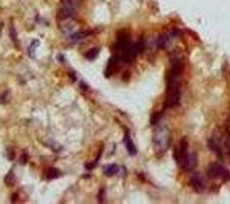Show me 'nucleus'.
<instances>
[{
  "mask_svg": "<svg viewBox=\"0 0 230 204\" xmlns=\"http://www.w3.org/2000/svg\"><path fill=\"white\" fill-rule=\"evenodd\" d=\"M181 80H183V60L178 55H173L170 60L167 82H166V107H176L181 100Z\"/></svg>",
  "mask_w": 230,
  "mask_h": 204,
  "instance_id": "obj_1",
  "label": "nucleus"
},
{
  "mask_svg": "<svg viewBox=\"0 0 230 204\" xmlns=\"http://www.w3.org/2000/svg\"><path fill=\"white\" fill-rule=\"evenodd\" d=\"M170 146V134L166 124H157L153 130V147L158 155L166 154V150Z\"/></svg>",
  "mask_w": 230,
  "mask_h": 204,
  "instance_id": "obj_2",
  "label": "nucleus"
},
{
  "mask_svg": "<svg viewBox=\"0 0 230 204\" xmlns=\"http://www.w3.org/2000/svg\"><path fill=\"white\" fill-rule=\"evenodd\" d=\"M207 175L213 180H230V172L221 163H212L207 169Z\"/></svg>",
  "mask_w": 230,
  "mask_h": 204,
  "instance_id": "obj_3",
  "label": "nucleus"
},
{
  "mask_svg": "<svg viewBox=\"0 0 230 204\" xmlns=\"http://www.w3.org/2000/svg\"><path fill=\"white\" fill-rule=\"evenodd\" d=\"M77 2H78V0H63V2H61V5H60V17H61L63 20L72 18V17L75 15Z\"/></svg>",
  "mask_w": 230,
  "mask_h": 204,
  "instance_id": "obj_4",
  "label": "nucleus"
},
{
  "mask_svg": "<svg viewBox=\"0 0 230 204\" xmlns=\"http://www.w3.org/2000/svg\"><path fill=\"white\" fill-rule=\"evenodd\" d=\"M207 146H209V149H210L212 152L216 154V157H220L221 160H226V154H227V150H226V144H224V141H223L221 138H216V137L209 138Z\"/></svg>",
  "mask_w": 230,
  "mask_h": 204,
  "instance_id": "obj_5",
  "label": "nucleus"
},
{
  "mask_svg": "<svg viewBox=\"0 0 230 204\" xmlns=\"http://www.w3.org/2000/svg\"><path fill=\"white\" fill-rule=\"evenodd\" d=\"M190 187L198 192V194H203L207 187V183H206V178L201 175V174H193L190 177Z\"/></svg>",
  "mask_w": 230,
  "mask_h": 204,
  "instance_id": "obj_6",
  "label": "nucleus"
},
{
  "mask_svg": "<svg viewBox=\"0 0 230 204\" xmlns=\"http://www.w3.org/2000/svg\"><path fill=\"white\" fill-rule=\"evenodd\" d=\"M196 163H198V160H196V154L190 150L189 155L180 163V166L183 167V170H186V172H192V170L196 167Z\"/></svg>",
  "mask_w": 230,
  "mask_h": 204,
  "instance_id": "obj_7",
  "label": "nucleus"
},
{
  "mask_svg": "<svg viewBox=\"0 0 230 204\" xmlns=\"http://www.w3.org/2000/svg\"><path fill=\"white\" fill-rule=\"evenodd\" d=\"M124 146H126V149L130 155H137V147L133 144V140L129 135V130H126V134H124Z\"/></svg>",
  "mask_w": 230,
  "mask_h": 204,
  "instance_id": "obj_8",
  "label": "nucleus"
},
{
  "mask_svg": "<svg viewBox=\"0 0 230 204\" xmlns=\"http://www.w3.org/2000/svg\"><path fill=\"white\" fill-rule=\"evenodd\" d=\"M118 170H120V167H118L117 164H108V166H105V169H103L105 175H108V177H112V175H115Z\"/></svg>",
  "mask_w": 230,
  "mask_h": 204,
  "instance_id": "obj_9",
  "label": "nucleus"
},
{
  "mask_svg": "<svg viewBox=\"0 0 230 204\" xmlns=\"http://www.w3.org/2000/svg\"><path fill=\"white\" fill-rule=\"evenodd\" d=\"M98 52H100V49H98V48H92V49H89V51L85 54V57H86L88 60H94V58L98 55Z\"/></svg>",
  "mask_w": 230,
  "mask_h": 204,
  "instance_id": "obj_10",
  "label": "nucleus"
},
{
  "mask_svg": "<svg viewBox=\"0 0 230 204\" xmlns=\"http://www.w3.org/2000/svg\"><path fill=\"white\" fill-rule=\"evenodd\" d=\"M58 175H60V172H58V170L51 169V170L48 172V175H46V177H48V178H54V177H58Z\"/></svg>",
  "mask_w": 230,
  "mask_h": 204,
  "instance_id": "obj_11",
  "label": "nucleus"
},
{
  "mask_svg": "<svg viewBox=\"0 0 230 204\" xmlns=\"http://www.w3.org/2000/svg\"><path fill=\"white\" fill-rule=\"evenodd\" d=\"M37 45H38V42H37V40L31 43V48H29V54H32V51H34V49L37 48Z\"/></svg>",
  "mask_w": 230,
  "mask_h": 204,
  "instance_id": "obj_12",
  "label": "nucleus"
},
{
  "mask_svg": "<svg viewBox=\"0 0 230 204\" xmlns=\"http://www.w3.org/2000/svg\"><path fill=\"white\" fill-rule=\"evenodd\" d=\"M6 184H12V175H8V177H6Z\"/></svg>",
  "mask_w": 230,
  "mask_h": 204,
  "instance_id": "obj_13",
  "label": "nucleus"
},
{
  "mask_svg": "<svg viewBox=\"0 0 230 204\" xmlns=\"http://www.w3.org/2000/svg\"><path fill=\"white\" fill-rule=\"evenodd\" d=\"M8 158H9V160H12V158H14V155H12V150H8Z\"/></svg>",
  "mask_w": 230,
  "mask_h": 204,
  "instance_id": "obj_14",
  "label": "nucleus"
},
{
  "mask_svg": "<svg viewBox=\"0 0 230 204\" xmlns=\"http://www.w3.org/2000/svg\"><path fill=\"white\" fill-rule=\"evenodd\" d=\"M28 161V157H26V154H23V157H22V163H26Z\"/></svg>",
  "mask_w": 230,
  "mask_h": 204,
  "instance_id": "obj_15",
  "label": "nucleus"
}]
</instances>
